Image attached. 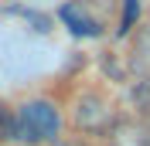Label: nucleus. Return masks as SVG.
I'll return each mask as SVG.
<instances>
[{
  "label": "nucleus",
  "instance_id": "obj_4",
  "mask_svg": "<svg viewBox=\"0 0 150 146\" xmlns=\"http://www.w3.org/2000/svg\"><path fill=\"white\" fill-rule=\"evenodd\" d=\"M133 68L150 82V27H143L133 41Z\"/></svg>",
  "mask_w": 150,
  "mask_h": 146
},
{
  "label": "nucleus",
  "instance_id": "obj_7",
  "mask_svg": "<svg viewBox=\"0 0 150 146\" xmlns=\"http://www.w3.org/2000/svg\"><path fill=\"white\" fill-rule=\"evenodd\" d=\"M137 14H140V4H137V0H126V14H123V24H120V34H126V31L133 27V20H137Z\"/></svg>",
  "mask_w": 150,
  "mask_h": 146
},
{
  "label": "nucleus",
  "instance_id": "obj_3",
  "mask_svg": "<svg viewBox=\"0 0 150 146\" xmlns=\"http://www.w3.org/2000/svg\"><path fill=\"white\" fill-rule=\"evenodd\" d=\"M62 20H65L68 27H72V34H79V37H99L103 34V24L92 20L79 4H65V7H62Z\"/></svg>",
  "mask_w": 150,
  "mask_h": 146
},
{
  "label": "nucleus",
  "instance_id": "obj_5",
  "mask_svg": "<svg viewBox=\"0 0 150 146\" xmlns=\"http://www.w3.org/2000/svg\"><path fill=\"white\" fill-rule=\"evenodd\" d=\"M112 146H150V136H147V129L126 126V129H123V136L112 139Z\"/></svg>",
  "mask_w": 150,
  "mask_h": 146
},
{
  "label": "nucleus",
  "instance_id": "obj_1",
  "mask_svg": "<svg viewBox=\"0 0 150 146\" xmlns=\"http://www.w3.org/2000/svg\"><path fill=\"white\" fill-rule=\"evenodd\" d=\"M58 136V112L51 102L34 99L28 105H21L17 112V133L14 139H24V143H45V139Z\"/></svg>",
  "mask_w": 150,
  "mask_h": 146
},
{
  "label": "nucleus",
  "instance_id": "obj_2",
  "mask_svg": "<svg viewBox=\"0 0 150 146\" xmlns=\"http://www.w3.org/2000/svg\"><path fill=\"white\" fill-rule=\"evenodd\" d=\"M75 122L82 129H106L109 122V109H106V102L99 95H85L79 102V109H75Z\"/></svg>",
  "mask_w": 150,
  "mask_h": 146
},
{
  "label": "nucleus",
  "instance_id": "obj_6",
  "mask_svg": "<svg viewBox=\"0 0 150 146\" xmlns=\"http://www.w3.org/2000/svg\"><path fill=\"white\" fill-rule=\"evenodd\" d=\"M14 133H17V116L0 102V139H14Z\"/></svg>",
  "mask_w": 150,
  "mask_h": 146
}]
</instances>
